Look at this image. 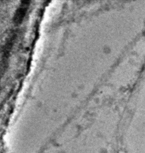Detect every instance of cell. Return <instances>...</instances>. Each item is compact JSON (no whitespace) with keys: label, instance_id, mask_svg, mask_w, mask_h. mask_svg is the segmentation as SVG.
<instances>
[{"label":"cell","instance_id":"6da1fadb","mask_svg":"<svg viewBox=\"0 0 145 153\" xmlns=\"http://www.w3.org/2000/svg\"><path fill=\"white\" fill-rule=\"evenodd\" d=\"M28 2H29V1H22V5L17 10L16 13L14 16V20L16 22H17L19 21H20L22 19V18L24 16L25 12L26 11Z\"/></svg>","mask_w":145,"mask_h":153}]
</instances>
